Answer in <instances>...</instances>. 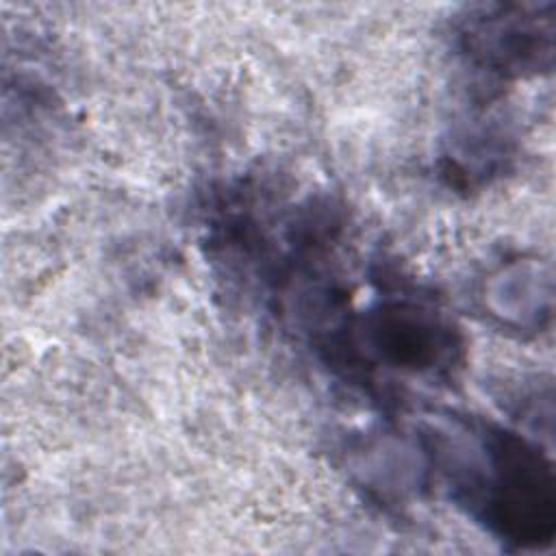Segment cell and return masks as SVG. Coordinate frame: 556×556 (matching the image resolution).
<instances>
[{
    "label": "cell",
    "mask_w": 556,
    "mask_h": 556,
    "mask_svg": "<svg viewBox=\"0 0 556 556\" xmlns=\"http://www.w3.org/2000/svg\"><path fill=\"white\" fill-rule=\"evenodd\" d=\"M484 473L469 484L489 506L486 517L517 543L549 541L556 521L549 463L515 434L495 432L484 445Z\"/></svg>",
    "instance_id": "1"
}]
</instances>
